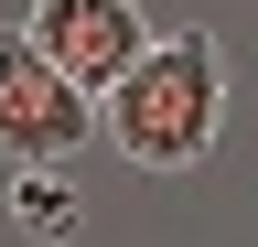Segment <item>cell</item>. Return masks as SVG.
<instances>
[{"instance_id": "277c9868", "label": "cell", "mask_w": 258, "mask_h": 247, "mask_svg": "<svg viewBox=\"0 0 258 247\" xmlns=\"http://www.w3.org/2000/svg\"><path fill=\"white\" fill-rule=\"evenodd\" d=\"M11 226H22L32 247H76L86 204H76V183H64V172H11Z\"/></svg>"}, {"instance_id": "6da1fadb", "label": "cell", "mask_w": 258, "mask_h": 247, "mask_svg": "<svg viewBox=\"0 0 258 247\" xmlns=\"http://www.w3.org/2000/svg\"><path fill=\"white\" fill-rule=\"evenodd\" d=\"M97 118H108V150L140 172H194L226 129V54L215 33H161L140 65H129L108 97H97Z\"/></svg>"}, {"instance_id": "3957f363", "label": "cell", "mask_w": 258, "mask_h": 247, "mask_svg": "<svg viewBox=\"0 0 258 247\" xmlns=\"http://www.w3.org/2000/svg\"><path fill=\"white\" fill-rule=\"evenodd\" d=\"M22 33L43 43L54 65L86 86V97H108V86H118V75H129V65L161 43L140 0H32V11H22Z\"/></svg>"}, {"instance_id": "7a4b0ae2", "label": "cell", "mask_w": 258, "mask_h": 247, "mask_svg": "<svg viewBox=\"0 0 258 247\" xmlns=\"http://www.w3.org/2000/svg\"><path fill=\"white\" fill-rule=\"evenodd\" d=\"M86 140H108L97 97L22 33V22H0V161L11 172H64Z\"/></svg>"}]
</instances>
